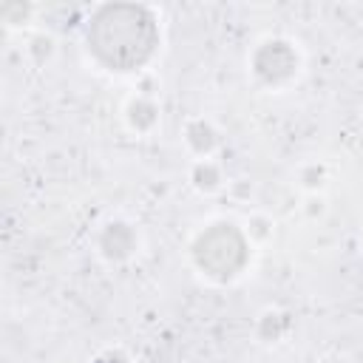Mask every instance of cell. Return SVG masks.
Segmentation results:
<instances>
[{"mask_svg":"<svg viewBox=\"0 0 363 363\" xmlns=\"http://www.w3.org/2000/svg\"><path fill=\"white\" fill-rule=\"evenodd\" d=\"M156 40L159 34L153 14L136 3L102 6L88 26V48L113 71H133L147 62Z\"/></svg>","mask_w":363,"mask_h":363,"instance_id":"1","label":"cell"},{"mask_svg":"<svg viewBox=\"0 0 363 363\" xmlns=\"http://www.w3.org/2000/svg\"><path fill=\"white\" fill-rule=\"evenodd\" d=\"M193 255L213 278H233L247 264V241L233 224H213L199 235Z\"/></svg>","mask_w":363,"mask_h":363,"instance_id":"2","label":"cell"},{"mask_svg":"<svg viewBox=\"0 0 363 363\" xmlns=\"http://www.w3.org/2000/svg\"><path fill=\"white\" fill-rule=\"evenodd\" d=\"M295 65H298L295 51H292L286 43H281V40L267 43V45L255 54V71H258V77L267 79V82H284L286 77H292Z\"/></svg>","mask_w":363,"mask_h":363,"instance_id":"3","label":"cell"},{"mask_svg":"<svg viewBox=\"0 0 363 363\" xmlns=\"http://www.w3.org/2000/svg\"><path fill=\"white\" fill-rule=\"evenodd\" d=\"M102 250L108 258H125L133 250V233L125 224H111L102 235Z\"/></svg>","mask_w":363,"mask_h":363,"instance_id":"4","label":"cell"}]
</instances>
